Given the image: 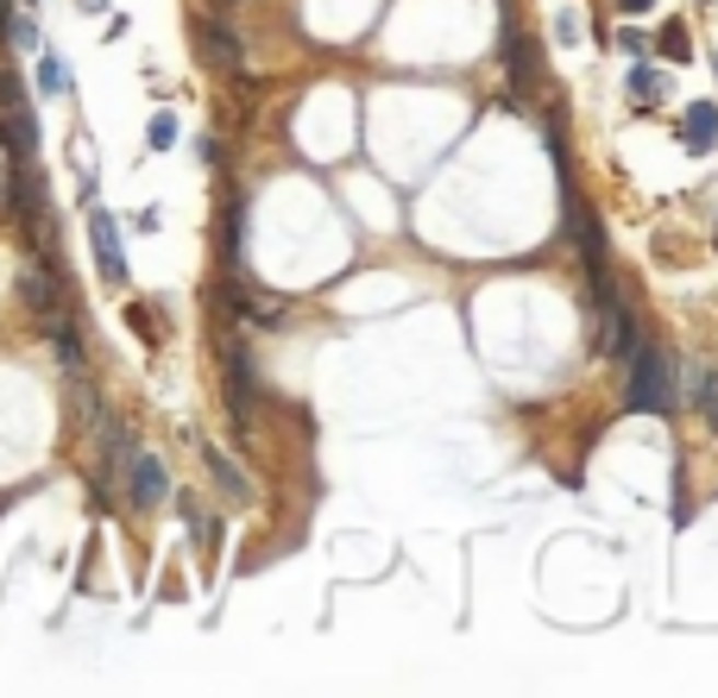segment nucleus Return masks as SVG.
I'll use <instances>...</instances> for the list:
<instances>
[{
	"label": "nucleus",
	"mask_w": 718,
	"mask_h": 698,
	"mask_svg": "<svg viewBox=\"0 0 718 698\" xmlns=\"http://www.w3.org/2000/svg\"><path fill=\"white\" fill-rule=\"evenodd\" d=\"M624 365H630L624 403H630L637 416H668V409H674V372H668V359H662V352H656L649 340H642V347L630 352Z\"/></svg>",
	"instance_id": "obj_1"
},
{
	"label": "nucleus",
	"mask_w": 718,
	"mask_h": 698,
	"mask_svg": "<svg viewBox=\"0 0 718 698\" xmlns=\"http://www.w3.org/2000/svg\"><path fill=\"white\" fill-rule=\"evenodd\" d=\"M221 359H228V416H233V428L246 434V428H253V397H258L253 352L240 347V340H221Z\"/></svg>",
	"instance_id": "obj_2"
},
{
	"label": "nucleus",
	"mask_w": 718,
	"mask_h": 698,
	"mask_svg": "<svg viewBox=\"0 0 718 698\" xmlns=\"http://www.w3.org/2000/svg\"><path fill=\"white\" fill-rule=\"evenodd\" d=\"M89 246H95V265H102L107 283H127V252H120V221L89 201Z\"/></svg>",
	"instance_id": "obj_3"
},
{
	"label": "nucleus",
	"mask_w": 718,
	"mask_h": 698,
	"mask_svg": "<svg viewBox=\"0 0 718 698\" xmlns=\"http://www.w3.org/2000/svg\"><path fill=\"white\" fill-rule=\"evenodd\" d=\"M164 498H171V473H164V459L132 453V459H127V503H132V510H158Z\"/></svg>",
	"instance_id": "obj_4"
},
{
	"label": "nucleus",
	"mask_w": 718,
	"mask_h": 698,
	"mask_svg": "<svg viewBox=\"0 0 718 698\" xmlns=\"http://www.w3.org/2000/svg\"><path fill=\"white\" fill-rule=\"evenodd\" d=\"M20 302H26L38 322H51L57 309H63V302H57V277L45 271V265H26V271H20Z\"/></svg>",
	"instance_id": "obj_5"
},
{
	"label": "nucleus",
	"mask_w": 718,
	"mask_h": 698,
	"mask_svg": "<svg viewBox=\"0 0 718 698\" xmlns=\"http://www.w3.org/2000/svg\"><path fill=\"white\" fill-rule=\"evenodd\" d=\"M681 146L687 151H713L718 146V107L713 101H693L687 114H681Z\"/></svg>",
	"instance_id": "obj_6"
},
{
	"label": "nucleus",
	"mask_w": 718,
	"mask_h": 698,
	"mask_svg": "<svg viewBox=\"0 0 718 698\" xmlns=\"http://www.w3.org/2000/svg\"><path fill=\"white\" fill-rule=\"evenodd\" d=\"M233 322H253V327H265V334H278V327H290V302L283 296H258V290H246L240 296V315Z\"/></svg>",
	"instance_id": "obj_7"
},
{
	"label": "nucleus",
	"mask_w": 718,
	"mask_h": 698,
	"mask_svg": "<svg viewBox=\"0 0 718 698\" xmlns=\"http://www.w3.org/2000/svg\"><path fill=\"white\" fill-rule=\"evenodd\" d=\"M202 50H208V63H215V70H240V38H233L228 20H208L202 25Z\"/></svg>",
	"instance_id": "obj_8"
},
{
	"label": "nucleus",
	"mask_w": 718,
	"mask_h": 698,
	"mask_svg": "<svg viewBox=\"0 0 718 698\" xmlns=\"http://www.w3.org/2000/svg\"><path fill=\"white\" fill-rule=\"evenodd\" d=\"M202 459H208V478H215V485H221L233 503H253V485H246V473L233 466L228 453H221V447H202Z\"/></svg>",
	"instance_id": "obj_9"
},
{
	"label": "nucleus",
	"mask_w": 718,
	"mask_h": 698,
	"mask_svg": "<svg viewBox=\"0 0 718 698\" xmlns=\"http://www.w3.org/2000/svg\"><path fill=\"white\" fill-rule=\"evenodd\" d=\"M505 63H511L517 89H536V57L523 50V32H517V25H505Z\"/></svg>",
	"instance_id": "obj_10"
},
{
	"label": "nucleus",
	"mask_w": 718,
	"mask_h": 698,
	"mask_svg": "<svg viewBox=\"0 0 718 698\" xmlns=\"http://www.w3.org/2000/svg\"><path fill=\"white\" fill-rule=\"evenodd\" d=\"M687 397L699 403V416H706V428L718 434V372H699V365H693V372H687Z\"/></svg>",
	"instance_id": "obj_11"
},
{
	"label": "nucleus",
	"mask_w": 718,
	"mask_h": 698,
	"mask_svg": "<svg viewBox=\"0 0 718 698\" xmlns=\"http://www.w3.org/2000/svg\"><path fill=\"white\" fill-rule=\"evenodd\" d=\"M38 89H45V95H70V70H63V57H57V50L38 57Z\"/></svg>",
	"instance_id": "obj_12"
},
{
	"label": "nucleus",
	"mask_w": 718,
	"mask_h": 698,
	"mask_svg": "<svg viewBox=\"0 0 718 698\" xmlns=\"http://www.w3.org/2000/svg\"><path fill=\"white\" fill-rule=\"evenodd\" d=\"M624 82H630V95L637 101H662V70H656V63H637Z\"/></svg>",
	"instance_id": "obj_13"
},
{
	"label": "nucleus",
	"mask_w": 718,
	"mask_h": 698,
	"mask_svg": "<svg viewBox=\"0 0 718 698\" xmlns=\"http://www.w3.org/2000/svg\"><path fill=\"white\" fill-rule=\"evenodd\" d=\"M146 146H152V151H171V146H177V114H152V126H146Z\"/></svg>",
	"instance_id": "obj_14"
},
{
	"label": "nucleus",
	"mask_w": 718,
	"mask_h": 698,
	"mask_svg": "<svg viewBox=\"0 0 718 698\" xmlns=\"http://www.w3.org/2000/svg\"><path fill=\"white\" fill-rule=\"evenodd\" d=\"M127 322H132V334H139V340H152V347H158V327H152V309H146V302H132Z\"/></svg>",
	"instance_id": "obj_15"
},
{
	"label": "nucleus",
	"mask_w": 718,
	"mask_h": 698,
	"mask_svg": "<svg viewBox=\"0 0 718 698\" xmlns=\"http://www.w3.org/2000/svg\"><path fill=\"white\" fill-rule=\"evenodd\" d=\"M662 50H668V57H681V63H687V32H681V25H668V32H662Z\"/></svg>",
	"instance_id": "obj_16"
},
{
	"label": "nucleus",
	"mask_w": 718,
	"mask_h": 698,
	"mask_svg": "<svg viewBox=\"0 0 718 698\" xmlns=\"http://www.w3.org/2000/svg\"><path fill=\"white\" fill-rule=\"evenodd\" d=\"M617 7H624V13H649V7H656V0H617Z\"/></svg>",
	"instance_id": "obj_17"
},
{
	"label": "nucleus",
	"mask_w": 718,
	"mask_h": 698,
	"mask_svg": "<svg viewBox=\"0 0 718 698\" xmlns=\"http://www.w3.org/2000/svg\"><path fill=\"white\" fill-rule=\"evenodd\" d=\"M7 20H13V0H0V38H7Z\"/></svg>",
	"instance_id": "obj_18"
},
{
	"label": "nucleus",
	"mask_w": 718,
	"mask_h": 698,
	"mask_svg": "<svg viewBox=\"0 0 718 698\" xmlns=\"http://www.w3.org/2000/svg\"><path fill=\"white\" fill-rule=\"evenodd\" d=\"M713 75H718V50H713Z\"/></svg>",
	"instance_id": "obj_19"
},
{
	"label": "nucleus",
	"mask_w": 718,
	"mask_h": 698,
	"mask_svg": "<svg viewBox=\"0 0 718 698\" xmlns=\"http://www.w3.org/2000/svg\"><path fill=\"white\" fill-rule=\"evenodd\" d=\"M82 7H102V0H82Z\"/></svg>",
	"instance_id": "obj_20"
},
{
	"label": "nucleus",
	"mask_w": 718,
	"mask_h": 698,
	"mask_svg": "<svg viewBox=\"0 0 718 698\" xmlns=\"http://www.w3.org/2000/svg\"><path fill=\"white\" fill-rule=\"evenodd\" d=\"M713 246H718V233H713Z\"/></svg>",
	"instance_id": "obj_21"
}]
</instances>
